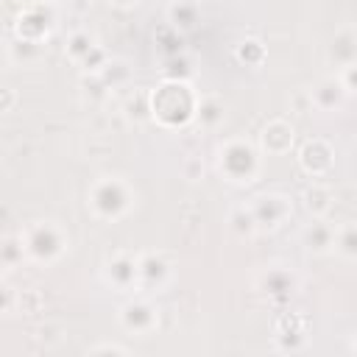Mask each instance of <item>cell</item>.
I'll list each match as a JSON object with an SVG mask.
<instances>
[{"mask_svg": "<svg viewBox=\"0 0 357 357\" xmlns=\"http://www.w3.org/2000/svg\"><path fill=\"white\" fill-rule=\"evenodd\" d=\"M134 204V190L120 176H100L89 187V206L103 220L123 218Z\"/></svg>", "mask_w": 357, "mask_h": 357, "instance_id": "cell-1", "label": "cell"}, {"mask_svg": "<svg viewBox=\"0 0 357 357\" xmlns=\"http://www.w3.org/2000/svg\"><path fill=\"white\" fill-rule=\"evenodd\" d=\"M20 240L25 245V254L33 259V262H56L64 248H67V234L50 223V220H36L31 223L25 231H20Z\"/></svg>", "mask_w": 357, "mask_h": 357, "instance_id": "cell-2", "label": "cell"}, {"mask_svg": "<svg viewBox=\"0 0 357 357\" xmlns=\"http://www.w3.org/2000/svg\"><path fill=\"white\" fill-rule=\"evenodd\" d=\"M195 98L190 95V89L184 84H165L153 92L151 100V112L156 120H162L165 126H178L187 117L195 114Z\"/></svg>", "mask_w": 357, "mask_h": 357, "instance_id": "cell-3", "label": "cell"}, {"mask_svg": "<svg viewBox=\"0 0 357 357\" xmlns=\"http://www.w3.org/2000/svg\"><path fill=\"white\" fill-rule=\"evenodd\" d=\"M218 165L229 181H251L259 170V156L251 142L231 139L218 151Z\"/></svg>", "mask_w": 357, "mask_h": 357, "instance_id": "cell-4", "label": "cell"}, {"mask_svg": "<svg viewBox=\"0 0 357 357\" xmlns=\"http://www.w3.org/2000/svg\"><path fill=\"white\" fill-rule=\"evenodd\" d=\"M120 324H123L126 332L148 335V332H153V326H156V310H153L145 298H134V301L123 304V310H120Z\"/></svg>", "mask_w": 357, "mask_h": 357, "instance_id": "cell-5", "label": "cell"}, {"mask_svg": "<svg viewBox=\"0 0 357 357\" xmlns=\"http://www.w3.org/2000/svg\"><path fill=\"white\" fill-rule=\"evenodd\" d=\"M251 212H254V220H257V226H279L290 212H293V206H290V201L287 198H282V195H259L254 204H251Z\"/></svg>", "mask_w": 357, "mask_h": 357, "instance_id": "cell-6", "label": "cell"}, {"mask_svg": "<svg viewBox=\"0 0 357 357\" xmlns=\"http://www.w3.org/2000/svg\"><path fill=\"white\" fill-rule=\"evenodd\" d=\"M106 279L109 284L120 287V290H128L139 282V259L128 257V254H117L106 262Z\"/></svg>", "mask_w": 357, "mask_h": 357, "instance_id": "cell-7", "label": "cell"}, {"mask_svg": "<svg viewBox=\"0 0 357 357\" xmlns=\"http://www.w3.org/2000/svg\"><path fill=\"white\" fill-rule=\"evenodd\" d=\"M349 92H346V86H343V81L340 78H321L315 86H312V92H310V98H312V103L318 106V109H324V112H332V109H340V103H343V98H346Z\"/></svg>", "mask_w": 357, "mask_h": 357, "instance_id": "cell-8", "label": "cell"}, {"mask_svg": "<svg viewBox=\"0 0 357 357\" xmlns=\"http://www.w3.org/2000/svg\"><path fill=\"white\" fill-rule=\"evenodd\" d=\"M301 165H304V170L312 173V176L326 173V170L332 167V148H329L324 139L307 142L304 151H301Z\"/></svg>", "mask_w": 357, "mask_h": 357, "instance_id": "cell-9", "label": "cell"}, {"mask_svg": "<svg viewBox=\"0 0 357 357\" xmlns=\"http://www.w3.org/2000/svg\"><path fill=\"white\" fill-rule=\"evenodd\" d=\"M301 240H304L307 251H312V254H326V251L335 245V229H332L329 223H324V220H312V223L304 229Z\"/></svg>", "mask_w": 357, "mask_h": 357, "instance_id": "cell-10", "label": "cell"}, {"mask_svg": "<svg viewBox=\"0 0 357 357\" xmlns=\"http://www.w3.org/2000/svg\"><path fill=\"white\" fill-rule=\"evenodd\" d=\"M293 145V128L284 120H273L262 131V148L271 153H284Z\"/></svg>", "mask_w": 357, "mask_h": 357, "instance_id": "cell-11", "label": "cell"}, {"mask_svg": "<svg viewBox=\"0 0 357 357\" xmlns=\"http://www.w3.org/2000/svg\"><path fill=\"white\" fill-rule=\"evenodd\" d=\"M170 273V265L159 254H145L139 257V282L145 287H162Z\"/></svg>", "mask_w": 357, "mask_h": 357, "instance_id": "cell-12", "label": "cell"}, {"mask_svg": "<svg viewBox=\"0 0 357 357\" xmlns=\"http://www.w3.org/2000/svg\"><path fill=\"white\" fill-rule=\"evenodd\" d=\"M47 28H50V22H47V17H42V8H28L17 20V33H20V39H28V42H36L39 36H45Z\"/></svg>", "mask_w": 357, "mask_h": 357, "instance_id": "cell-13", "label": "cell"}, {"mask_svg": "<svg viewBox=\"0 0 357 357\" xmlns=\"http://www.w3.org/2000/svg\"><path fill=\"white\" fill-rule=\"evenodd\" d=\"M329 56H332L340 67L357 61V33H354V31H340V33L335 36V42H332Z\"/></svg>", "mask_w": 357, "mask_h": 357, "instance_id": "cell-14", "label": "cell"}, {"mask_svg": "<svg viewBox=\"0 0 357 357\" xmlns=\"http://www.w3.org/2000/svg\"><path fill=\"white\" fill-rule=\"evenodd\" d=\"M335 251L346 259H357V223H343L335 229Z\"/></svg>", "mask_w": 357, "mask_h": 357, "instance_id": "cell-15", "label": "cell"}, {"mask_svg": "<svg viewBox=\"0 0 357 357\" xmlns=\"http://www.w3.org/2000/svg\"><path fill=\"white\" fill-rule=\"evenodd\" d=\"M195 117L201 120V126L215 128L223 120V103L218 98H201L198 106H195Z\"/></svg>", "mask_w": 357, "mask_h": 357, "instance_id": "cell-16", "label": "cell"}, {"mask_svg": "<svg viewBox=\"0 0 357 357\" xmlns=\"http://www.w3.org/2000/svg\"><path fill=\"white\" fill-rule=\"evenodd\" d=\"M92 53H98V47H95V42H92V36H89V33H84V31L73 33V39L67 42V56H70V59H75V61H84V64H86Z\"/></svg>", "mask_w": 357, "mask_h": 357, "instance_id": "cell-17", "label": "cell"}, {"mask_svg": "<svg viewBox=\"0 0 357 357\" xmlns=\"http://www.w3.org/2000/svg\"><path fill=\"white\" fill-rule=\"evenodd\" d=\"M329 201H332V192L324 184H312V187L304 190V204L312 215H324L329 209Z\"/></svg>", "mask_w": 357, "mask_h": 357, "instance_id": "cell-18", "label": "cell"}, {"mask_svg": "<svg viewBox=\"0 0 357 357\" xmlns=\"http://www.w3.org/2000/svg\"><path fill=\"white\" fill-rule=\"evenodd\" d=\"M229 226L240 234V237H248V234H254L259 226H257V220H254V212H251V206L245 209V206H237L231 215H229Z\"/></svg>", "mask_w": 357, "mask_h": 357, "instance_id": "cell-19", "label": "cell"}, {"mask_svg": "<svg viewBox=\"0 0 357 357\" xmlns=\"http://www.w3.org/2000/svg\"><path fill=\"white\" fill-rule=\"evenodd\" d=\"M262 290L265 293H287V290H293V276L287 271H282V268L268 271L262 276Z\"/></svg>", "mask_w": 357, "mask_h": 357, "instance_id": "cell-20", "label": "cell"}, {"mask_svg": "<svg viewBox=\"0 0 357 357\" xmlns=\"http://www.w3.org/2000/svg\"><path fill=\"white\" fill-rule=\"evenodd\" d=\"M22 254H25V245H22V240L17 237H8L6 243H3V265L6 268H14L17 262H22Z\"/></svg>", "mask_w": 357, "mask_h": 357, "instance_id": "cell-21", "label": "cell"}, {"mask_svg": "<svg viewBox=\"0 0 357 357\" xmlns=\"http://www.w3.org/2000/svg\"><path fill=\"white\" fill-rule=\"evenodd\" d=\"M170 17H173L176 22L181 20V25H190L192 17H195V6H190V3H176V6L170 8Z\"/></svg>", "mask_w": 357, "mask_h": 357, "instance_id": "cell-22", "label": "cell"}, {"mask_svg": "<svg viewBox=\"0 0 357 357\" xmlns=\"http://www.w3.org/2000/svg\"><path fill=\"white\" fill-rule=\"evenodd\" d=\"M340 81H343L346 92H354V95H357V61H351V64H346V67H343Z\"/></svg>", "mask_w": 357, "mask_h": 357, "instance_id": "cell-23", "label": "cell"}, {"mask_svg": "<svg viewBox=\"0 0 357 357\" xmlns=\"http://www.w3.org/2000/svg\"><path fill=\"white\" fill-rule=\"evenodd\" d=\"M100 351H112V354H128L126 346H114V343H103V346H92L89 354H100Z\"/></svg>", "mask_w": 357, "mask_h": 357, "instance_id": "cell-24", "label": "cell"}, {"mask_svg": "<svg viewBox=\"0 0 357 357\" xmlns=\"http://www.w3.org/2000/svg\"><path fill=\"white\" fill-rule=\"evenodd\" d=\"M109 3H114V6H134L137 0H109Z\"/></svg>", "mask_w": 357, "mask_h": 357, "instance_id": "cell-25", "label": "cell"}, {"mask_svg": "<svg viewBox=\"0 0 357 357\" xmlns=\"http://www.w3.org/2000/svg\"><path fill=\"white\" fill-rule=\"evenodd\" d=\"M351 349H354V351H357V335H354V343H351Z\"/></svg>", "mask_w": 357, "mask_h": 357, "instance_id": "cell-26", "label": "cell"}]
</instances>
